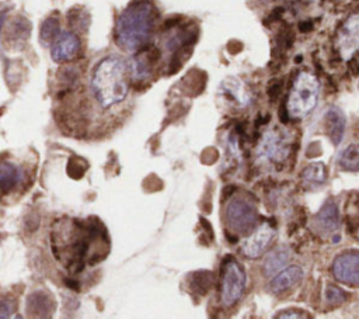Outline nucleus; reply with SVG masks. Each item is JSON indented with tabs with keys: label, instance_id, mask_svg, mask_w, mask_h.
Instances as JSON below:
<instances>
[{
	"label": "nucleus",
	"instance_id": "obj_1",
	"mask_svg": "<svg viewBox=\"0 0 359 319\" xmlns=\"http://www.w3.org/2000/svg\"><path fill=\"white\" fill-rule=\"evenodd\" d=\"M156 19V9L149 0H134L118 17L115 26L118 47L128 52L141 51L153 34Z\"/></svg>",
	"mask_w": 359,
	"mask_h": 319
},
{
	"label": "nucleus",
	"instance_id": "obj_2",
	"mask_svg": "<svg viewBox=\"0 0 359 319\" xmlns=\"http://www.w3.org/2000/svg\"><path fill=\"white\" fill-rule=\"evenodd\" d=\"M130 75V65L119 57L111 55L97 64L91 77V87L101 107L108 109L127 97Z\"/></svg>",
	"mask_w": 359,
	"mask_h": 319
},
{
	"label": "nucleus",
	"instance_id": "obj_3",
	"mask_svg": "<svg viewBox=\"0 0 359 319\" xmlns=\"http://www.w3.org/2000/svg\"><path fill=\"white\" fill-rule=\"evenodd\" d=\"M320 84L314 75L309 72H300L291 89L287 112L292 119H303L306 117L317 104Z\"/></svg>",
	"mask_w": 359,
	"mask_h": 319
},
{
	"label": "nucleus",
	"instance_id": "obj_4",
	"mask_svg": "<svg viewBox=\"0 0 359 319\" xmlns=\"http://www.w3.org/2000/svg\"><path fill=\"white\" fill-rule=\"evenodd\" d=\"M226 221L231 231L252 235L259 225L257 208L245 198H233L226 208Z\"/></svg>",
	"mask_w": 359,
	"mask_h": 319
},
{
	"label": "nucleus",
	"instance_id": "obj_5",
	"mask_svg": "<svg viewBox=\"0 0 359 319\" xmlns=\"http://www.w3.org/2000/svg\"><path fill=\"white\" fill-rule=\"evenodd\" d=\"M246 272L237 260L229 258L222 267V294L220 299L224 306L234 305L245 294Z\"/></svg>",
	"mask_w": 359,
	"mask_h": 319
},
{
	"label": "nucleus",
	"instance_id": "obj_6",
	"mask_svg": "<svg viewBox=\"0 0 359 319\" xmlns=\"http://www.w3.org/2000/svg\"><path fill=\"white\" fill-rule=\"evenodd\" d=\"M335 47L344 61H349L359 51V13L351 16L339 27Z\"/></svg>",
	"mask_w": 359,
	"mask_h": 319
},
{
	"label": "nucleus",
	"instance_id": "obj_7",
	"mask_svg": "<svg viewBox=\"0 0 359 319\" xmlns=\"http://www.w3.org/2000/svg\"><path fill=\"white\" fill-rule=\"evenodd\" d=\"M261 158L271 162H282L291 152V138L287 131H268L259 148Z\"/></svg>",
	"mask_w": 359,
	"mask_h": 319
},
{
	"label": "nucleus",
	"instance_id": "obj_8",
	"mask_svg": "<svg viewBox=\"0 0 359 319\" xmlns=\"http://www.w3.org/2000/svg\"><path fill=\"white\" fill-rule=\"evenodd\" d=\"M220 97L233 107H247L252 101V93L246 83L238 77H226L219 87Z\"/></svg>",
	"mask_w": 359,
	"mask_h": 319
},
{
	"label": "nucleus",
	"instance_id": "obj_9",
	"mask_svg": "<svg viewBox=\"0 0 359 319\" xmlns=\"http://www.w3.org/2000/svg\"><path fill=\"white\" fill-rule=\"evenodd\" d=\"M334 277L348 285H359V252L339 255L333 263Z\"/></svg>",
	"mask_w": 359,
	"mask_h": 319
},
{
	"label": "nucleus",
	"instance_id": "obj_10",
	"mask_svg": "<svg viewBox=\"0 0 359 319\" xmlns=\"http://www.w3.org/2000/svg\"><path fill=\"white\" fill-rule=\"evenodd\" d=\"M80 48L79 37L72 31H63L55 40L51 48V55L55 62H68L73 59Z\"/></svg>",
	"mask_w": 359,
	"mask_h": 319
},
{
	"label": "nucleus",
	"instance_id": "obj_11",
	"mask_svg": "<svg viewBox=\"0 0 359 319\" xmlns=\"http://www.w3.org/2000/svg\"><path fill=\"white\" fill-rule=\"evenodd\" d=\"M275 238V231L270 225H263L257 232L250 235L249 239H246L242 245V251L246 256L254 259L261 256L268 245L273 242Z\"/></svg>",
	"mask_w": 359,
	"mask_h": 319
},
{
	"label": "nucleus",
	"instance_id": "obj_12",
	"mask_svg": "<svg viewBox=\"0 0 359 319\" xmlns=\"http://www.w3.org/2000/svg\"><path fill=\"white\" fill-rule=\"evenodd\" d=\"M338 225H339V218H338L337 205L333 201H328L314 216L313 227L316 232L321 235H330L338 230Z\"/></svg>",
	"mask_w": 359,
	"mask_h": 319
},
{
	"label": "nucleus",
	"instance_id": "obj_13",
	"mask_svg": "<svg viewBox=\"0 0 359 319\" xmlns=\"http://www.w3.org/2000/svg\"><path fill=\"white\" fill-rule=\"evenodd\" d=\"M159 59V51L153 47L139 52L137 57H134V59L131 61V75L138 79V80H142V79H146L151 76L152 73V68H153V64Z\"/></svg>",
	"mask_w": 359,
	"mask_h": 319
},
{
	"label": "nucleus",
	"instance_id": "obj_14",
	"mask_svg": "<svg viewBox=\"0 0 359 319\" xmlns=\"http://www.w3.org/2000/svg\"><path fill=\"white\" fill-rule=\"evenodd\" d=\"M303 279V270L299 266H291L280 272L271 281L270 288L274 294L284 292L296 285Z\"/></svg>",
	"mask_w": 359,
	"mask_h": 319
},
{
	"label": "nucleus",
	"instance_id": "obj_15",
	"mask_svg": "<svg viewBox=\"0 0 359 319\" xmlns=\"http://www.w3.org/2000/svg\"><path fill=\"white\" fill-rule=\"evenodd\" d=\"M326 130L328 137L331 138L333 144L337 147L339 145L342 137H344V130H345V117L342 112L337 107H331L326 113Z\"/></svg>",
	"mask_w": 359,
	"mask_h": 319
},
{
	"label": "nucleus",
	"instance_id": "obj_16",
	"mask_svg": "<svg viewBox=\"0 0 359 319\" xmlns=\"http://www.w3.org/2000/svg\"><path fill=\"white\" fill-rule=\"evenodd\" d=\"M54 309V302L49 294L44 291H37L29 297L27 311L31 316H49Z\"/></svg>",
	"mask_w": 359,
	"mask_h": 319
},
{
	"label": "nucleus",
	"instance_id": "obj_17",
	"mask_svg": "<svg viewBox=\"0 0 359 319\" xmlns=\"http://www.w3.org/2000/svg\"><path fill=\"white\" fill-rule=\"evenodd\" d=\"M291 260V253L287 248H277L264 260V273L266 276H277L282 272Z\"/></svg>",
	"mask_w": 359,
	"mask_h": 319
},
{
	"label": "nucleus",
	"instance_id": "obj_18",
	"mask_svg": "<svg viewBox=\"0 0 359 319\" xmlns=\"http://www.w3.org/2000/svg\"><path fill=\"white\" fill-rule=\"evenodd\" d=\"M23 177V172L15 166L13 163L3 162L2 169H0V183H2L3 194H8L12 188H15Z\"/></svg>",
	"mask_w": 359,
	"mask_h": 319
},
{
	"label": "nucleus",
	"instance_id": "obj_19",
	"mask_svg": "<svg viewBox=\"0 0 359 319\" xmlns=\"http://www.w3.org/2000/svg\"><path fill=\"white\" fill-rule=\"evenodd\" d=\"M339 166L348 172L359 170V142L346 147L339 156Z\"/></svg>",
	"mask_w": 359,
	"mask_h": 319
},
{
	"label": "nucleus",
	"instance_id": "obj_20",
	"mask_svg": "<svg viewBox=\"0 0 359 319\" xmlns=\"http://www.w3.org/2000/svg\"><path fill=\"white\" fill-rule=\"evenodd\" d=\"M59 20L56 17H49L47 19L40 31V41L44 47H49L55 43V40L59 37Z\"/></svg>",
	"mask_w": 359,
	"mask_h": 319
},
{
	"label": "nucleus",
	"instance_id": "obj_21",
	"mask_svg": "<svg viewBox=\"0 0 359 319\" xmlns=\"http://www.w3.org/2000/svg\"><path fill=\"white\" fill-rule=\"evenodd\" d=\"M68 22H69V24L73 30L86 33L87 29H89V24H90V16L86 10H83L80 8H76V9H72L69 12Z\"/></svg>",
	"mask_w": 359,
	"mask_h": 319
},
{
	"label": "nucleus",
	"instance_id": "obj_22",
	"mask_svg": "<svg viewBox=\"0 0 359 319\" xmlns=\"http://www.w3.org/2000/svg\"><path fill=\"white\" fill-rule=\"evenodd\" d=\"M302 177L312 183V184H320L326 180V169H324V165L323 163H313V165H309L303 173H302Z\"/></svg>",
	"mask_w": 359,
	"mask_h": 319
},
{
	"label": "nucleus",
	"instance_id": "obj_23",
	"mask_svg": "<svg viewBox=\"0 0 359 319\" xmlns=\"http://www.w3.org/2000/svg\"><path fill=\"white\" fill-rule=\"evenodd\" d=\"M191 287L199 294H205L212 285V273L211 272H197L191 276Z\"/></svg>",
	"mask_w": 359,
	"mask_h": 319
},
{
	"label": "nucleus",
	"instance_id": "obj_24",
	"mask_svg": "<svg viewBox=\"0 0 359 319\" xmlns=\"http://www.w3.org/2000/svg\"><path fill=\"white\" fill-rule=\"evenodd\" d=\"M30 36V23L24 17H17L10 26V38L15 41H24Z\"/></svg>",
	"mask_w": 359,
	"mask_h": 319
},
{
	"label": "nucleus",
	"instance_id": "obj_25",
	"mask_svg": "<svg viewBox=\"0 0 359 319\" xmlns=\"http://www.w3.org/2000/svg\"><path fill=\"white\" fill-rule=\"evenodd\" d=\"M327 298L333 304H341L344 301V292L337 287H330L327 290Z\"/></svg>",
	"mask_w": 359,
	"mask_h": 319
},
{
	"label": "nucleus",
	"instance_id": "obj_26",
	"mask_svg": "<svg viewBox=\"0 0 359 319\" xmlns=\"http://www.w3.org/2000/svg\"><path fill=\"white\" fill-rule=\"evenodd\" d=\"M15 302H12V299L3 298L2 299V308H0V318H9L13 312H15Z\"/></svg>",
	"mask_w": 359,
	"mask_h": 319
},
{
	"label": "nucleus",
	"instance_id": "obj_27",
	"mask_svg": "<svg viewBox=\"0 0 359 319\" xmlns=\"http://www.w3.org/2000/svg\"><path fill=\"white\" fill-rule=\"evenodd\" d=\"M278 93H280V83H278V82L271 83L270 87H268V94H270V97H271L273 100H275L277 96H278Z\"/></svg>",
	"mask_w": 359,
	"mask_h": 319
},
{
	"label": "nucleus",
	"instance_id": "obj_28",
	"mask_svg": "<svg viewBox=\"0 0 359 319\" xmlns=\"http://www.w3.org/2000/svg\"><path fill=\"white\" fill-rule=\"evenodd\" d=\"M278 318H306V315L296 313V311H285L284 313L278 315Z\"/></svg>",
	"mask_w": 359,
	"mask_h": 319
},
{
	"label": "nucleus",
	"instance_id": "obj_29",
	"mask_svg": "<svg viewBox=\"0 0 359 319\" xmlns=\"http://www.w3.org/2000/svg\"><path fill=\"white\" fill-rule=\"evenodd\" d=\"M66 285L69 287V288H72V290H75V291H79V283H76V281H73V280H66Z\"/></svg>",
	"mask_w": 359,
	"mask_h": 319
},
{
	"label": "nucleus",
	"instance_id": "obj_30",
	"mask_svg": "<svg viewBox=\"0 0 359 319\" xmlns=\"http://www.w3.org/2000/svg\"><path fill=\"white\" fill-rule=\"evenodd\" d=\"M259 2L260 3H266V2H268V0H259Z\"/></svg>",
	"mask_w": 359,
	"mask_h": 319
}]
</instances>
